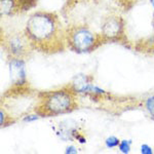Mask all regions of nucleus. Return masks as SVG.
Returning <instances> with one entry per match:
<instances>
[{
  "instance_id": "f257e3e1",
  "label": "nucleus",
  "mask_w": 154,
  "mask_h": 154,
  "mask_svg": "<svg viewBox=\"0 0 154 154\" xmlns=\"http://www.w3.org/2000/svg\"><path fill=\"white\" fill-rule=\"evenodd\" d=\"M24 32L33 51L53 54L67 48L66 28L56 12L36 11L32 14Z\"/></svg>"
},
{
  "instance_id": "f03ea898",
  "label": "nucleus",
  "mask_w": 154,
  "mask_h": 154,
  "mask_svg": "<svg viewBox=\"0 0 154 154\" xmlns=\"http://www.w3.org/2000/svg\"><path fill=\"white\" fill-rule=\"evenodd\" d=\"M77 94L70 85L38 95L34 111L41 117H53L73 112L78 108Z\"/></svg>"
},
{
  "instance_id": "7ed1b4c3",
  "label": "nucleus",
  "mask_w": 154,
  "mask_h": 154,
  "mask_svg": "<svg viewBox=\"0 0 154 154\" xmlns=\"http://www.w3.org/2000/svg\"><path fill=\"white\" fill-rule=\"evenodd\" d=\"M104 43L106 40L103 35L94 32L85 25H72L66 28L67 48L74 53H91Z\"/></svg>"
},
{
  "instance_id": "20e7f679",
  "label": "nucleus",
  "mask_w": 154,
  "mask_h": 154,
  "mask_svg": "<svg viewBox=\"0 0 154 154\" xmlns=\"http://www.w3.org/2000/svg\"><path fill=\"white\" fill-rule=\"evenodd\" d=\"M1 45L4 48L8 59L17 58L26 60L29 58L33 51L29 39L27 38L25 32H11V33H2Z\"/></svg>"
},
{
  "instance_id": "39448f33",
  "label": "nucleus",
  "mask_w": 154,
  "mask_h": 154,
  "mask_svg": "<svg viewBox=\"0 0 154 154\" xmlns=\"http://www.w3.org/2000/svg\"><path fill=\"white\" fill-rule=\"evenodd\" d=\"M101 34L106 42H122L125 39V22L122 17L110 14L102 23Z\"/></svg>"
},
{
  "instance_id": "423d86ee",
  "label": "nucleus",
  "mask_w": 154,
  "mask_h": 154,
  "mask_svg": "<svg viewBox=\"0 0 154 154\" xmlns=\"http://www.w3.org/2000/svg\"><path fill=\"white\" fill-rule=\"evenodd\" d=\"M37 4V0H0L1 16H16L26 12Z\"/></svg>"
},
{
  "instance_id": "0eeeda50",
  "label": "nucleus",
  "mask_w": 154,
  "mask_h": 154,
  "mask_svg": "<svg viewBox=\"0 0 154 154\" xmlns=\"http://www.w3.org/2000/svg\"><path fill=\"white\" fill-rule=\"evenodd\" d=\"M71 88L78 95H94L102 96L105 91L95 85L93 82V77L91 75H79L73 79L70 84Z\"/></svg>"
},
{
  "instance_id": "6e6552de",
  "label": "nucleus",
  "mask_w": 154,
  "mask_h": 154,
  "mask_svg": "<svg viewBox=\"0 0 154 154\" xmlns=\"http://www.w3.org/2000/svg\"><path fill=\"white\" fill-rule=\"evenodd\" d=\"M9 75L11 82L16 88H24L27 84L26 64L24 59L11 58L8 59Z\"/></svg>"
},
{
  "instance_id": "1a4fd4ad",
  "label": "nucleus",
  "mask_w": 154,
  "mask_h": 154,
  "mask_svg": "<svg viewBox=\"0 0 154 154\" xmlns=\"http://www.w3.org/2000/svg\"><path fill=\"white\" fill-rule=\"evenodd\" d=\"M144 108H145L146 112L150 116L151 119L154 120V95L149 96L147 99L144 101Z\"/></svg>"
},
{
  "instance_id": "9d476101",
  "label": "nucleus",
  "mask_w": 154,
  "mask_h": 154,
  "mask_svg": "<svg viewBox=\"0 0 154 154\" xmlns=\"http://www.w3.org/2000/svg\"><path fill=\"white\" fill-rule=\"evenodd\" d=\"M14 122H16V120L11 115H8L3 108H1V110H0V125H1V128H4V126H7Z\"/></svg>"
},
{
  "instance_id": "9b49d317",
  "label": "nucleus",
  "mask_w": 154,
  "mask_h": 154,
  "mask_svg": "<svg viewBox=\"0 0 154 154\" xmlns=\"http://www.w3.org/2000/svg\"><path fill=\"white\" fill-rule=\"evenodd\" d=\"M131 142L128 140H122L120 141L118 145V149L121 153L123 154H128L131 152Z\"/></svg>"
},
{
  "instance_id": "f8f14e48",
  "label": "nucleus",
  "mask_w": 154,
  "mask_h": 154,
  "mask_svg": "<svg viewBox=\"0 0 154 154\" xmlns=\"http://www.w3.org/2000/svg\"><path fill=\"white\" fill-rule=\"evenodd\" d=\"M119 143H120V140L115 136H110L106 139L105 141V144L107 146V148H115V147H118Z\"/></svg>"
},
{
  "instance_id": "ddd939ff",
  "label": "nucleus",
  "mask_w": 154,
  "mask_h": 154,
  "mask_svg": "<svg viewBox=\"0 0 154 154\" xmlns=\"http://www.w3.org/2000/svg\"><path fill=\"white\" fill-rule=\"evenodd\" d=\"M141 153L142 154H152L153 153V149L152 147H150L147 144H143L141 146Z\"/></svg>"
},
{
  "instance_id": "4468645a",
  "label": "nucleus",
  "mask_w": 154,
  "mask_h": 154,
  "mask_svg": "<svg viewBox=\"0 0 154 154\" xmlns=\"http://www.w3.org/2000/svg\"><path fill=\"white\" fill-rule=\"evenodd\" d=\"M65 152L66 153H77L78 151H77V149L74 147V146H70V147H67Z\"/></svg>"
},
{
  "instance_id": "2eb2a0df",
  "label": "nucleus",
  "mask_w": 154,
  "mask_h": 154,
  "mask_svg": "<svg viewBox=\"0 0 154 154\" xmlns=\"http://www.w3.org/2000/svg\"><path fill=\"white\" fill-rule=\"evenodd\" d=\"M150 2H151V4H152V6L154 7V0H150Z\"/></svg>"
}]
</instances>
